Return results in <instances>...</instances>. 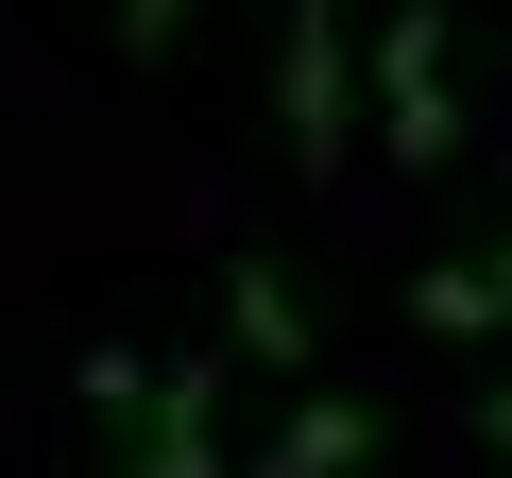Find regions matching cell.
Returning a JSON list of instances; mask_svg holds the SVG:
<instances>
[{
	"mask_svg": "<svg viewBox=\"0 0 512 478\" xmlns=\"http://www.w3.org/2000/svg\"><path fill=\"white\" fill-rule=\"evenodd\" d=\"M376 154H393V171H444V154H461V103H444V0H393V35H376Z\"/></svg>",
	"mask_w": 512,
	"mask_h": 478,
	"instance_id": "6da1fadb",
	"label": "cell"
},
{
	"mask_svg": "<svg viewBox=\"0 0 512 478\" xmlns=\"http://www.w3.org/2000/svg\"><path fill=\"white\" fill-rule=\"evenodd\" d=\"M342 52H359V0H291L274 120H291V154H308V171H342V137H359V103H342Z\"/></svg>",
	"mask_w": 512,
	"mask_h": 478,
	"instance_id": "7a4b0ae2",
	"label": "cell"
},
{
	"mask_svg": "<svg viewBox=\"0 0 512 478\" xmlns=\"http://www.w3.org/2000/svg\"><path fill=\"white\" fill-rule=\"evenodd\" d=\"M120 478H222V359L137 376V410H120Z\"/></svg>",
	"mask_w": 512,
	"mask_h": 478,
	"instance_id": "3957f363",
	"label": "cell"
},
{
	"mask_svg": "<svg viewBox=\"0 0 512 478\" xmlns=\"http://www.w3.org/2000/svg\"><path fill=\"white\" fill-rule=\"evenodd\" d=\"M410 325H427V342H495V325H512V239L427 257V274H410Z\"/></svg>",
	"mask_w": 512,
	"mask_h": 478,
	"instance_id": "277c9868",
	"label": "cell"
},
{
	"mask_svg": "<svg viewBox=\"0 0 512 478\" xmlns=\"http://www.w3.org/2000/svg\"><path fill=\"white\" fill-rule=\"evenodd\" d=\"M376 461V393H308L274 444H256V478H359Z\"/></svg>",
	"mask_w": 512,
	"mask_h": 478,
	"instance_id": "5b68a950",
	"label": "cell"
},
{
	"mask_svg": "<svg viewBox=\"0 0 512 478\" xmlns=\"http://www.w3.org/2000/svg\"><path fill=\"white\" fill-rule=\"evenodd\" d=\"M222 325H239V359H274V376H308V291H291L274 257H239V274H222Z\"/></svg>",
	"mask_w": 512,
	"mask_h": 478,
	"instance_id": "8992f818",
	"label": "cell"
},
{
	"mask_svg": "<svg viewBox=\"0 0 512 478\" xmlns=\"http://www.w3.org/2000/svg\"><path fill=\"white\" fill-rule=\"evenodd\" d=\"M188 18H205V0H120V52H171Z\"/></svg>",
	"mask_w": 512,
	"mask_h": 478,
	"instance_id": "52a82bcc",
	"label": "cell"
},
{
	"mask_svg": "<svg viewBox=\"0 0 512 478\" xmlns=\"http://www.w3.org/2000/svg\"><path fill=\"white\" fill-rule=\"evenodd\" d=\"M478 444H495V461H512V376H495V393H478Z\"/></svg>",
	"mask_w": 512,
	"mask_h": 478,
	"instance_id": "ba28073f",
	"label": "cell"
}]
</instances>
